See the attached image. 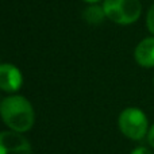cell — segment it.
<instances>
[{"instance_id": "9c48e42d", "label": "cell", "mask_w": 154, "mask_h": 154, "mask_svg": "<svg viewBox=\"0 0 154 154\" xmlns=\"http://www.w3.org/2000/svg\"><path fill=\"white\" fill-rule=\"evenodd\" d=\"M130 154H152V153H150V150L147 149V147L138 146V147H135V149H133V152Z\"/></svg>"}, {"instance_id": "ba28073f", "label": "cell", "mask_w": 154, "mask_h": 154, "mask_svg": "<svg viewBox=\"0 0 154 154\" xmlns=\"http://www.w3.org/2000/svg\"><path fill=\"white\" fill-rule=\"evenodd\" d=\"M146 26L150 34L154 35V4H152V7L149 8V11L146 14Z\"/></svg>"}, {"instance_id": "30bf717a", "label": "cell", "mask_w": 154, "mask_h": 154, "mask_svg": "<svg viewBox=\"0 0 154 154\" xmlns=\"http://www.w3.org/2000/svg\"><path fill=\"white\" fill-rule=\"evenodd\" d=\"M147 142H149V145L154 149V125L149 128V133H147Z\"/></svg>"}, {"instance_id": "3957f363", "label": "cell", "mask_w": 154, "mask_h": 154, "mask_svg": "<svg viewBox=\"0 0 154 154\" xmlns=\"http://www.w3.org/2000/svg\"><path fill=\"white\" fill-rule=\"evenodd\" d=\"M118 125L123 135L133 141H141L149 133L147 116L138 107H127L123 109L119 115Z\"/></svg>"}, {"instance_id": "7c38bea8", "label": "cell", "mask_w": 154, "mask_h": 154, "mask_svg": "<svg viewBox=\"0 0 154 154\" xmlns=\"http://www.w3.org/2000/svg\"><path fill=\"white\" fill-rule=\"evenodd\" d=\"M153 84H154V79H153Z\"/></svg>"}, {"instance_id": "52a82bcc", "label": "cell", "mask_w": 154, "mask_h": 154, "mask_svg": "<svg viewBox=\"0 0 154 154\" xmlns=\"http://www.w3.org/2000/svg\"><path fill=\"white\" fill-rule=\"evenodd\" d=\"M82 18H84L89 24H100L101 22H103V19L106 18L103 5L89 4L87 8H85L84 14H82Z\"/></svg>"}, {"instance_id": "8fae6325", "label": "cell", "mask_w": 154, "mask_h": 154, "mask_svg": "<svg viewBox=\"0 0 154 154\" xmlns=\"http://www.w3.org/2000/svg\"><path fill=\"white\" fill-rule=\"evenodd\" d=\"M84 2H87L88 4H96L97 2H101V0H84Z\"/></svg>"}, {"instance_id": "8992f818", "label": "cell", "mask_w": 154, "mask_h": 154, "mask_svg": "<svg viewBox=\"0 0 154 154\" xmlns=\"http://www.w3.org/2000/svg\"><path fill=\"white\" fill-rule=\"evenodd\" d=\"M135 62L142 68H154V35L142 39L134 50Z\"/></svg>"}, {"instance_id": "5b68a950", "label": "cell", "mask_w": 154, "mask_h": 154, "mask_svg": "<svg viewBox=\"0 0 154 154\" xmlns=\"http://www.w3.org/2000/svg\"><path fill=\"white\" fill-rule=\"evenodd\" d=\"M23 84V75L14 64H0V89L14 93L20 89Z\"/></svg>"}, {"instance_id": "7a4b0ae2", "label": "cell", "mask_w": 154, "mask_h": 154, "mask_svg": "<svg viewBox=\"0 0 154 154\" xmlns=\"http://www.w3.org/2000/svg\"><path fill=\"white\" fill-rule=\"evenodd\" d=\"M103 8L106 18L120 26L135 23L142 14L139 0H104Z\"/></svg>"}, {"instance_id": "277c9868", "label": "cell", "mask_w": 154, "mask_h": 154, "mask_svg": "<svg viewBox=\"0 0 154 154\" xmlns=\"http://www.w3.org/2000/svg\"><path fill=\"white\" fill-rule=\"evenodd\" d=\"M0 154H32L31 145L18 131L0 133Z\"/></svg>"}, {"instance_id": "6da1fadb", "label": "cell", "mask_w": 154, "mask_h": 154, "mask_svg": "<svg viewBox=\"0 0 154 154\" xmlns=\"http://www.w3.org/2000/svg\"><path fill=\"white\" fill-rule=\"evenodd\" d=\"M0 116L10 130L26 133L32 127L35 114L32 104L22 95H12L0 101Z\"/></svg>"}]
</instances>
